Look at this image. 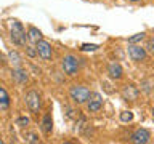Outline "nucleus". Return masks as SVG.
Instances as JSON below:
<instances>
[{
    "instance_id": "1",
    "label": "nucleus",
    "mask_w": 154,
    "mask_h": 144,
    "mask_svg": "<svg viewBox=\"0 0 154 144\" xmlns=\"http://www.w3.org/2000/svg\"><path fill=\"white\" fill-rule=\"evenodd\" d=\"M11 40L18 46H26V40H29L23 24L18 21H13V24H11Z\"/></svg>"
},
{
    "instance_id": "2",
    "label": "nucleus",
    "mask_w": 154,
    "mask_h": 144,
    "mask_svg": "<svg viewBox=\"0 0 154 144\" xmlns=\"http://www.w3.org/2000/svg\"><path fill=\"white\" fill-rule=\"evenodd\" d=\"M69 96L74 103L84 104L85 101H88V98H90V90L87 88V86H82V85H74L69 90Z\"/></svg>"
},
{
    "instance_id": "3",
    "label": "nucleus",
    "mask_w": 154,
    "mask_h": 144,
    "mask_svg": "<svg viewBox=\"0 0 154 144\" xmlns=\"http://www.w3.org/2000/svg\"><path fill=\"white\" fill-rule=\"evenodd\" d=\"M61 67H63V70H64V74L75 75L77 70H79V61H77V58H74L72 55H67V56L63 58Z\"/></svg>"
},
{
    "instance_id": "4",
    "label": "nucleus",
    "mask_w": 154,
    "mask_h": 144,
    "mask_svg": "<svg viewBox=\"0 0 154 144\" xmlns=\"http://www.w3.org/2000/svg\"><path fill=\"white\" fill-rule=\"evenodd\" d=\"M26 104L32 114H38L40 110V94L35 90H31L26 93Z\"/></svg>"
},
{
    "instance_id": "5",
    "label": "nucleus",
    "mask_w": 154,
    "mask_h": 144,
    "mask_svg": "<svg viewBox=\"0 0 154 144\" xmlns=\"http://www.w3.org/2000/svg\"><path fill=\"white\" fill-rule=\"evenodd\" d=\"M35 48H37V53H38V56L42 58V59H51V55H53V51H51V45L48 42L45 40H38L35 43Z\"/></svg>"
},
{
    "instance_id": "6",
    "label": "nucleus",
    "mask_w": 154,
    "mask_h": 144,
    "mask_svg": "<svg viewBox=\"0 0 154 144\" xmlns=\"http://www.w3.org/2000/svg\"><path fill=\"white\" fill-rule=\"evenodd\" d=\"M128 56L132 58L133 61L140 62V61H143L144 58H146V50L141 48V46H138V45L130 43V45H128Z\"/></svg>"
},
{
    "instance_id": "7",
    "label": "nucleus",
    "mask_w": 154,
    "mask_h": 144,
    "mask_svg": "<svg viewBox=\"0 0 154 144\" xmlns=\"http://www.w3.org/2000/svg\"><path fill=\"white\" fill-rule=\"evenodd\" d=\"M87 107H88L90 112H98V110L103 107V98H101V94L100 93H90Z\"/></svg>"
},
{
    "instance_id": "8",
    "label": "nucleus",
    "mask_w": 154,
    "mask_h": 144,
    "mask_svg": "<svg viewBox=\"0 0 154 144\" xmlns=\"http://www.w3.org/2000/svg\"><path fill=\"white\" fill-rule=\"evenodd\" d=\"M149 138H151V134L146 128H138L137 131L132 134V138H130V141L135 142V144H146L149 141Z\"/></svg>"
},
{
    "instance_id": "9",
    "label": "nucleus",
    "mask_w": 154,
    "mask_h": 144,
    "mask_svg": "<svg viewBox=\"0 0 154 144\" xmlns=\"http://www.w3.org/2000/svg\"><path fill=\"white\" fill-rule=\"evenodd\" d=\"M138 94H140V91L137 90V86H133V85H125L122 88V96H124V99H127V101H135L138 98Z\"/></svg>"
},
{
    "instance_id": "10",
    "label": "nucleus",
    "mask_w": 154,
    "mask_h": 144,
    "mask_svg": "<svg viewBox=\"0 0 154 144\" xmlns=\"http://www.w3.org/2000/svg\"><path fill=\"white\" fill-rule=\"evenodd\" d=\"M108 74H109L111 79L119 80L120 77H122V67H120V64H117V62H111L109 67H108Z\"/></svg>"
},
{
    "instance_id": "11",
    "label": "nucleus",
    "mask_w": 154,
    "mask_h": 144,
    "mask_svg": "<svg viewBox=\"0 0 154 144\" xmlns=\"http://www.w3.org/2000/svg\"><path fill=\"white\" fill-rule=\"evenodd\" d=\"M27 38H29L32 43H37L38 40H42V32L38 31L37 27L31 26V27H29V31H27Z\"/></svg>"
},
{
    "instance_id": "12",
    "label": "nucleus",
    "mask_w": 154,
    "mask_h": 144,
    "mask_svg": "<svg viewBox=\"0 0 154 144\" xmlns=\"http://www.w3.org/2000/svg\"><path fill=\"white\" fill-rule=\"evenodd\" d=\"M10 107V96L5 91V88L0 86V110H7Z\"/></svg>"
},
{
    "instance_id": "13",
    "label": "nucleus",
    "mask_w": 154,
    "mask_h": 144,
    "mask_svg": "<svg viewBox=\"0 0 154 144\" xmlns=\"http://www.w3.org/2000/svg\"><path fill=\"white\" fill-rule=\"evenodd\" d=\"M13 79L18 82V83H26L27 82V74L26 70H23L21 67H16V69L13 70Z\"/></svg>"
},
{
    "instance_id": "14",
    "label": "nucleus",
    "mask_w": 154,
    "mask_h": 144,
    "mask_svg": "<svg viewBox=\"0 0 154 144\" xmlns=\"http://www.w3.org/2000/svg\"><path fill=\"white\" fill-rule=\"evenodd\" d=\"M51 128H53L51 115H50V114H47L45 117H43V120H42V130H43L45 133H50V131H51Z\"/></svg>"
},
{
    "instance_id": "15",
    "label": "nucleus",
    "mask_w": 154,
    "mask_h": 144,
    "mask_svg": "<svg viewBox=\"0 0 154 144\" xmlns=\"http://www.w3.org/2000/svg\"><path fill=\"white\" fill-rule=\"evenodd\" d=\"M8 56H10V61H11L16 67L21 66V58H19V55H18L16 51H10V55H8Z\"/></svg>"
},
{
    "instance_id": "16",
    "label": "nucleus",
    "mask_w": 154,
    "mask_h": 144,
    "mask_svg": "<svg viewBox=\"0 0 154 144\" xmlns=\"http://www.w3.org/2000/svg\"><path fill=\"white\" fill-rule=\"evenodd\" d=\"M120 120H122V122H132L133 114L130 112V110H124V112H120Z\"/></svg>"
},
{
    "instance_id": "17",
    "label": "nucleus",
    "mask_w": 154,
    "mask_h": 144,
    "mask_svg": "<svg viewBox=\"0 0 154 144\" xmlns=\"http://www.w3.org/2000/svg\"><path fill=\"white\" fill-rule=\"evenodd\" d=\"M143 38H144V34L140 32V34H137V35L130 37V38H128V43H137V42H140V40H143Z\"/></svg>"
},
{
    "instance_id": "18",
    "label": "nucleus",
    "mask_w": 154,
    "mask_h": 144,
    "mask_svg": "<svg viewBox=\"0 0 154 144\" xmlns=\"http://www.w3.org/2000/svg\"><path fill=\"white\" fill-rule=\"evenodd\" d=\"M16 123L19 125V127H27V125H29V118L27 117H19L16 120Z\"/></svg>"
},
{
    "instance_id": "19",
    "label": "nucleus",
    "mask_w": 154,
    "mask_h": 144,
    "mask_svg": "<svg viewBox=\"0 0 154 144\" xmlns=\"http://www.w3.org/2000/svg\"><path fill=\"white\" fill-rule=\"evenodd\" d=\"M26 48H27V50H26L27 55L31 56V58H35V56L38 55V53H37V48H32V46H26Z\"/></svg>"
},
{
    "instance_id": "20",
    "label": "nucleus",
    "mask_w": 154,
    "mask_h": 144,
    "mask_svg": "<svg viewBox=\"0 0 154 144\" xmlns=\"http://www.w3.org/2000/svg\"><path fill=\"white\" fill-rule=\"evenodd\" d=\"M96 48H98V46H96V45H88V43H84V45H82V50H87V51H93V50H96Z\"/></svg>"
},
{
    "instance_id": "21",
    "label": "nucleus",
    "mask_w": 154,
    "mask_h": 144,
    "mask_svg": "<svg viewBox=\"0 0 154 144\" xmlns=\"http://www.w3.org/2000/svg\"><path fill=\"white\" fill-rule=\"evenodd\" d=\"M146 48H148V50H149V51H151L152 55H154V38H151V40H148V46H146Z\"/></svg>"
},
{
    "instance_id": "22",
    "label": "nucleus",
    "mask_w": 154,
    "mask_h": 144,
    "mask_svg": "<svg viewBox=\"0 0 154 144\" xmlns=\"http://www.w3.org/2000/svg\"><path fill=\"white\" fill-rule=\"evenodd\" d=\"M29 141H31V142H37L38 138L35 136V134H29Z\"/></svg>"
},
{
    "instance_id": "23",
    "label": "nucleus",
    "mask_w": 154,
    "mask_h": 144,
    "mask_svg": "<svg viewBox=\"0 0 154 144\" xmlns=\"http://www.w3.org/2000/svg\"><path fill=\"white\" fill-rule=\"evenodd\" d=\"M128 2H140V0H128Z\"/></svg>"
},
{
    "instance_id": "24",
    "label": "nucleus",
    "mask_w": 154,
    "mask_h": 144,
    "mask_svg": "<svg viewBox=\"0 0 154 144\" xmlns=\"http://www.w3.org/2000/svg\"><path fill=\"white\" fill-rule=\"evenodd\" d=\"M2 142H3V141H2V139H0V144H2Z\"/></svg>"
}]
</instances>
